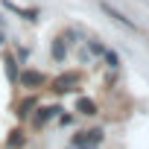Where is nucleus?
Listing matches in <instances>:
<instances>
[{
    "label": "nucleus",
    "mask_w": 149,
    "mask_h": 149,
    "mask_svg": "<svg viewBox=\"0 0 149 149\" xmlns=\"http://www.w3.org/2000/svg\"><path fill=\"white\" fill-rule=\"evenodd\" d=\"M97 143H102V132H100V129H88V132H79V134H73V146L94 149Z\"/></svg>",
    "instance_id": "nucleus-1"
},
{
    "label": "nucleus",
    "mask_w": 149,
    "mask_h": 149,
    "mask_svg": "<svg viewBox=\"0 0 149 149\" xmlns=\"http://www.w3.org/2000/svg\"><path fill=\"white\" fill-rule=\"evenodd\" d=\"M76 85H79V73H61V76H56L53 79V91L56 94H67V91H76Z\"/></svg>",
    "instance_id": "nucleus-2"
},
{
    "label": "nucleus",
    "mask_w": 149,
    "mask_h": 149,
    "mask_svg": "<svg viewBox=\"0 0 149 149\" xmlns=\"http://www.w3.org/2000/svg\"><path fill=\"white\" fill-rule=\"evenodd\" d=\"M100 9H102V12H105V15H108L111 21H117V24H123L126 29H132V32H137V29H140V26H137V24H134L132 18H126V15H123L120 9H114L111 3H105V0H100Z\"/></svg>",
    "instance_id": "nucleus-3"
},
{
    "label": "nucleus",
    "mask_w": 149,
    "mask_h": 149,
    "mask_svg": "<svg viewBox=\"0 0 149 149\" xmlns=\"http://www.w3.org/2000/svg\"><path fill=\"white\" fill-rule=\"evenodd\" d=\"M18 82H21L24 88H41V85L47 82V76L38 73V70H24V73H18Z\"/></svg>",
    "instance_id": "nucleus-4"
},
{
    "label": "nucleus",
    "mask_w": 149,
    "mask_h": 149,
    "mask_svg": "<svg viewBox=\"0 0 149 149\" xmlns=\"http://www.w3.org/2000/svg\"><path fill=\"white\" fill-rule=\"evenodd\" d=\"M56 111H61V108H58V105H44V108H38V111L32 114V126H38V129H41L50 117H56Z\"/></svg>",
    "instance_id": "nucleus-5"
},
{
    "label": "nucleus",
    "mask_w": 149,
    "mask_h": 149,
    "mask_svg": "<svg viewBox=\"0 0 149 149\" xmlns=\"http://www.w3.org/2000/svg\"><path fill=\"white\" fill-rule=\"evenodd\" d=\"M76 111L85 114V117H94V114H97V102L88 100V97H79V100H76Z\"/></svg>",
    "instance_id": "nucleus-6"
},
{
    "label": "nucleus",
    "mask_w": 149,
    "mask_h": 149,
    "mask_svg": "<svg viewBox=\"0 0 149 149\" xmlns=\"http://www.w3.org/2000/svg\"><path fill=\"white\" fill-rule=\"evenodd\" d=\"M64 44H67L64 38H56V41H53L50 53H53V58H56V61H64V56H67V47H64Z\"/></svg>",
    "instance_id": "nucleus-7"
},
{
    "label": "nucleus",
    "mask_w": 149,
    "mask_h": 149,
    "mask_svg": "<svg viewBox=\"0 0 149 149\" xmlns=\"http://www.w3.org/2000/svg\"><path fill=\"white\" fill-rule=\"evenodd\" d=\"M3 67H6V73H9V79L18 82V61H15L12 56H3Z\"/></svg>",
    "instance_id": "nucleus-8"
},
{
    "label": "nucleus",
    "mask_w": 149,
    "mask_h": 149,
    "mask_svg": "<svg viewBox=\"0 0 149 149\" xmlns=\"http://www.w3.org/2000/svg\"><path fill=\"white\" fill-rule=\"evenodd\" d=\"M3 6H6L9 12H15V15H21V18H26V21H32V18H35V12H26V9H21V6H15L12 0H3Z\"/></svg>",
    "instance_id": "nucleus-9"
},
{
    "label": "nucleus",
    "mask_w": 149,
    "mask_h": 149,
    "mask_svg": "<svg viewBox=\"0 0 149 149\" xmlns=\"http://www.w3.org/2000/svg\"><path fill=\"white\" fill-rule=\"evenodd\" d=\"M32 108H35V100L29 97V100H24V102L18 105V114H21V117H29V114H32Z\"/></svg>",
    "instance_id": "nucleus-10"
},
{
    "label": "nucleus",
    "mask_w": 149,
    "mask_h": 149,
    "mask_svg": "<svg viewBox=\"0 0 149 149\" xmlns=\"http://www.w3.org/2000/svg\"><path fill=\"white\" fill-rule=\"evenodd\" d=\"M102 56H105V64H108V67H120V56H117L114 50H105Z\"/></svg>",
    "instance_id": "nucleus-11"
},
{
    "label": "nucleus",
    "mask_w": 149,
    "mask_h": 149,
    "mask_svg": "<svg viewBox=\"0 0 149 149\" xmlns=\"http://www.w3.org/2000/svg\"><path fill=\"white\" fill-rule=\"evenodd\" d=\"M88 50H91L94 56H102V53H105V47H102L100 41H88Z\"/></svg>",
    "instance_id": "nucleus-12"
},
{
    "label": "nucleus",
    "mask_w": 149,
    "mask_h": 149,
    "mask_svg": "<svg viewBox=\"0 0 149 149\" xmlns=\"http://www.w3.org/2000/svg\"><path fill=\"white\" fill-rule=\"evenodd\" d=\"M9 143H12V146H21V143H24V137H21V132H12V137H9Z\"/></svg>",
    "instance_id": "nucleus-13"
},
{
    "label": "nucleus",
    "mask_w": 149,
    "mask_h": 149,
    "mask_svg": "<svg viewBox=\"0 0 149 149\" xmlns=\"http://www.w3.org/2000/svg\"><path fill=\"white\" fill-rule=\"evenodd\" d=\"M3 41H6V38H3V32H0V47H3Z\"/></svg>",
    "instance_id": "nucleus-14"
}]
</instances>
